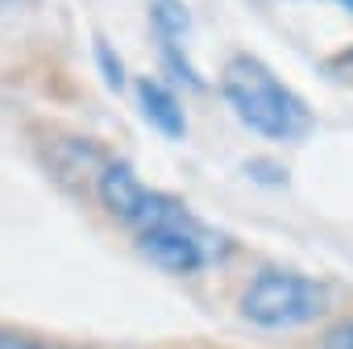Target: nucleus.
<instances>
[{
  "instance_id": "obj_1",
  "label": "nucleus",
  "mask_w": 353,
  "mask_h": 349,
  "mask_svg": "<svg viewBox=\"0 0 353 349\" xmlns=\"http://www.w3.org/2000/svg\"><path fill=\"white\" fill-rule=\"evenodd\" d=\"M221 92L241 125L270 141H299L312 129V108L258 54H233L221 71Z\"/></svg>"
},
{
  "instance_id": "obj_2",
  "label": "nucleus",
  "mask_w": 353,
  "mask_h": 349,
  "mask_svg": "<svg viewBox=\"0 0 353 349\" xmlns=\"http://www.w3.org/2000/svg\"><path fill=\"white\" fill-rule=\"evenodd\" d=\"M328 283L299 275V270H262L245 283L241 291V316L258 328L283 332V328H303L316 324L328 312Z\"/></svg>"
},
{
  "instance_id": "obj_3",
  "label": "nucleus",
  "mask_w": 353,
  "mask_h": 349,
  "mask_svg": "<svg viewBox=\"0 0 353 349\" xmlns=\"http://www.w3.org/2000/svg\"><path fill=\"white\" fill-rule=\"evenodd\" d=\"M137 250L150 266L166 270V275H200L208 262H216L229 246L225 237H212L204 225L188 217L179 221H162V225H150L137 233Z\"/></svg>"
},
{
  "instance_id": "obj_4",
  "label": "nucleus",
  "mask_w": 353,
  "mask_h": 349,
  "mask_svg": "<svg viewBox=\"0 0 353 349\" xmlns=\"http://www.w3.org/2000/svg\"><path fill=\"white\" fill-rule=\"evenodd\" d=\"M96 196H100V204H104L121 225H129V229H137V233L150 229V225H162V221L188 217V204H183V200L145 188L137 174H133L129 162H108V166L100 170Z\"/></svg>"
},
{
  "instance_id": "obj_5",
  "label": "nucleus",
  "mask_w": 353,
  "mask_h": 349,
  "mask_svg": "<svg viewBox=\"0 0 353 349\" xmlns=\"http://www.w3.org/2000/svg\"><path fill=\"white\" fill-rule=\"evenodd\" d=\"M137 108H141V117L162 133V137H170V141H179L183 133H188V117H183V104H179V96H174L166 83H158V79H150V75H141L137 79Z\"/></svg>"
},
{
  "instance_id": "obj_6",
  "label": "nucleus",
  "mask_w": 353,
  "mask_h": 349,
  "mask_svg": "<svg viewBox=\"0 0 353 349\" xmlns=\"http://www.w3.org/2000/svg\"><path fill=\"white\" fill-rule=\"evenodd\" d=\"M150 21H154V30H158L162 42H179L192 30V13H188L183 0H150Z\"/></svg>"
},
{
  "instance_id": "obj_7",
  "label": "nucleus",
  "mask_w": 353,
  "mask_h": 349,
  "mask_svg": "<svg viewBox=\"0 0 353 349\" xmlns=\"http://www.w3.org/2000/svg\"><path fill=\"white\" fill-rule=\"evenodd\" d=\"M96 63H100V71H104V83H108L112 92H121V88H125V67H121V59L112 54V46H108L104 38H96Z\"/></svg>"
},
{
  "instance_id": "obj_8",
  "label": "nucleus",
  "mask_w": 353,
  "mask_h": 349,
  "mask_svg": "<svg viewBox=\"0 0 353 349\" xmlns=\"http://www.w3.org/2000/svg\"><path fill=\"white\" fill-rule=\"evenodd\" d=\"M320 349H353V320H341V324H332V328L324 332Z\"/></svg>"
},
{
  "instance_id": "obj_9",
  "label": "nucleus",
  "mask_w": 353,
  "mask_h": 349,
  "mask_svg": "<svg viewBox=\"0 0 353 349\" xmlns=\"http://www.w3.org/2000/svg\"><path fill=\"white\" fill-rule=\"evenodd\" d=\"M0 349H63V345H46V341L21 337V332H0Z\"/></svg>"
},
{
  "instance_id": "obj_10",
  "label": "nucleus",
  "mask_w": 353,
  "mask_h": 349,
  "mask_svg": "<svg viewBox=\"0 0 353 349\" xmlns=\"http://www.w3.org/2000/svg\"><path fill=\"white\" fill-rule=\"evenodd\" d=\"M328 67H332V71H336L341 79H353V46H349V50H341V54H336V59H332Z\"/></svg>"
},
{
  "instance_id": "obj_11",
  "label": "nucleus",
  "mask_w": 353,
  "mask_h": 349,
  "mask_svg": "<svg viewBox=\"0 0 353 349\" xmlns=\"http://www.w3.org/2000/svg\"><path fill=\"white\" fill-rule=\"evenodd\" d=\"M336 5H341V9H345V13H353V0H336Z\"/></svg>"
},
{
  "instance_id": "obj_12",
  "label": "nucleus",
  "mask_w": 353,
  "mask_h": 349,
  "mask_svg": "<svg viewBox=\"0 0 353 349\" xmlns=\"http://www.w3.org/2000/svg\"><path fill=\"white\" fill-rule=\"evenodd\" d=\"M0 5H9V0H0Z\"/></svg>"
}]
</instances>
